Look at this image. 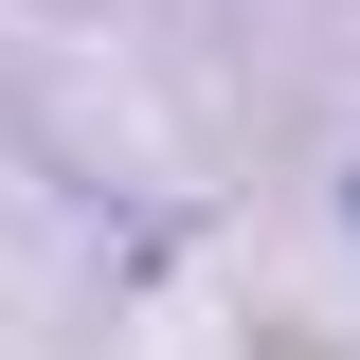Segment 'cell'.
Listing matches in <instances>:
<instances>
[{
	"instance_id": "6da1fadb",
	"label": "cell",
	"mask_w": 360,
	"mask_h": 360,
	"mask_svg": "<svg viewBox=\"0 0 360 360\" xmlns=\"http://www.w3.org/2000/svg\"><path fill=\"white\" fill-rule=\"evenodd\" d=\"M342 217H360V180H342Z\"/></svg>"
}]
</instances>
